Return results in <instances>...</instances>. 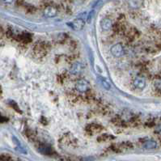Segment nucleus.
I'll list each match as a JSON object with an SVG mask.
<instances>
[{
  "label": "nucleus",
  "instance_id": "7",
  "mask_svg": "<svg viewBox=\"0 0 161 161\" xmlns=\"http://www.w3.org/2000/svg\"><path fill=\"white\" fill-rule=\"evenodd\" d=\"M75 87L79 93H87V91L89 89V84L86 80L82 79L77 82Z\"/></svg>",
  "mask_w": 161,
  "mask_h": 161
},
{
  "label": "nucleus",
  "instance_id": "21",
  "mask_svg": "<svg viewBox=\"0 0 161 161\" xmlns=\"http://www.w3.org/2000/svg\"><path fill=\"white\" fill-rule=\"evenodd\" d=\"M93 15H94V11H91V12H90V14H89V16H88V17H87V22H88V23H89V22L91 21V19L93 18Z\"/></svg>",
  "mask_w": 161,
  "mask_h": 161
},
{
  "label": "nucleus",
  "instance_id": "6",
  "mask_svg": "<svg viewBox=\"0 0 161 161\" xmlns=\"http://www.w3.org/2000/svg\"><path fill=\"white\" fill-rule=\"evenodd\" d=\"M125 34H126V37L127 41H135L137 37H138V36H139V32H138L135 28L131 27V28H129V29H127V30L126 31V32H125Z\"/></svg>",
  "mask_w": 161,
  "mask_h": 161
},
{
  "label": "nucleus",
  "instance_id": "3",
  "mask_svg": "<svg viewBox=\"0 0 161 161\" xmlns=\"http://www.w3.org/2000/svg\"><path fill=\"white\" fill-rule=\"evenodd\" d=\"M113 30L116 34H125L127 30L126 24V19L123 16H121L117 20V21L113 25Z\"/></svg>",
  "mask_w": 161,
  "mask_h": 161
},
{
  "label": "nucleus",
  "instance_id": "14",
  "mask_svg": "<svg viewBox=\"0 0 161 161\" xmlns=\"http://www.w3.org/2000/svg\"><path fill=\"white\" fill-rule=\"evenodd\" d=\"M83 65L80 62H74L72 65L71 68V73L74 74H77L80 73L83 71Z\"/></svg>",
  "mask_w": 161,
  "mask_h": 161
},
{
  "label": "nucleus",
  "instance_id": "10",
  "mask_svg": "<svg viewBox=\"0 0 161 161\" xmlns=\"http://www.w3.org/2000/svg\"><path fill=\"white\" fill-rule=\"evenodd\" d=\"M57 13H58V10L53 6H48L44 10V14L47 17H53L57 15Z\"/></svg>",
  "mask_w": 161,
  "mask_h": 161
},
{
  "label": "nucleus",
  "instance_id": "9",
  "mask_svg": "<svg viewBox=\"0 0 161 161\" xmlns=\"http://www.w3.org/2000/svg\"><path fill=\"white\" fill-rule=\"evenodd\" d=\"M111 53L115 57H121L124 53V47L122 44H117L112 47Z\"/></svg>",
  "mask_w": 161,
  "mask_h": 161
},
{
  "label": "nucleus",
  "instance_id": "24",
  "mask_svg": "<svg viewBox=\"0 0 161 161\" xmlns=\"http://www.w3.org/2000/svg\"><path fill=\"white\" fill-rule=\"evenodd\" d=\"M159 84H160V86H161V78H160V79H159Z\"/></svg>",
  "mask_w": 161,
  "mask_h": 161
},
{
  "label": "nucleus",
  "instance_id": "4",
  "mask_svg": "<svg viewBox=\"0 0 161 161\" xmlns=\"http://www.w3.org/2000/svg\"><path fill=\"white\" fill-rule=\"evenodd\" d=\"M37 150L39 152H41L43 155H45V156H53L56 155V152L53 148L45 143H39L37 145Z\"/></svg>",
  "mask_w": 161,
  "mask_h": 161
},
{
  "label": "nucleus",
  "instance_id": "11",
  "mask_svg": "<svg viewBox=\"0 0 161 161\" xmlns=\"http://www.w3.org/2000/svg\"><path fill=\"white\" fill-rule=\"evenodd\" d=\"M84 21L82 19H76L72 23H71L70 25L74 30H81L84 26Z\"/></svg>",
  "mask_w": 161,
  "mask_h": 161
},
{
  "label": "nucleus",
  "instance_id": "2",
  "mask_svg": "<svg viewBox=\"0 0 161 161\" xmlns=\"http://www.w3.org/2000/svg\"><path fill=\"white\" fill-rule=\"evenodd\" d=\"M134 148V144L131 142L126 141L120 143H114L108 148V150L114 152V153H121L122 151L131 150Z\"/></svg>",
  "mask_w": 161,
  "mask_h": 161
},
{
  "label": "nucleus",
  "instance_id": "8",
  "mask_svg": "<svg viewBox=\"0 0 161 161\" xmlns=\"http://www.w3.org/2000/svg\"><path fill=\"white\" fill-rule=\"evenodd\" d=\"M32 35L29 33V32H20L19 34L18 37L16 41H20V42L24 43V44H27V43H29L32 41Z\"/></svg>",
  "mask_w": 161,
  "mask_h": 161
},
{
  "label": "nucleus",
  "instance_id": "12",
  "mask_svg": "<svg viewBox=\"0 0 161 161\" xmlns=\"http://www.w3.org/2000/svg\"><path fill=\"white\" fill-rule=\"evenodd\" d=\"M133 84H134V86H135L136 88L143 89L146 86V81L143 77H136V78L134 79Z\"/></svg>",
  "mask_w": 161,
  "mask_h": 161
},
{
  "label": "nucleus",
  "instance_id": "16",
  "mask_svg": "<svg viewBox=\"0 0 161 161\" xmlns=\"http://www.w3.org/2000/svg\"><path fill=\"white\" fill-rule=\"evenodd\" d=\"M128 3L130 8L137 9L143 5V0H128Z\"/></svg>",
  "mask_w": 161,
  "mask_h": 161
},
{
  "label": "nucleus",
  "instance_id": "22",
  "mask_svg": "<svg viewBox=\"0 0 161 161\" xmlns=\"http://www.w3.org/2000/svg\"><path fill=\"white\" fill-rule=\"evenodd\" d=\"M6 121H7V118H6V117H4L1 116V115H0V123L6 122Z\"/></svg>",
  "mask_w": 161,
  "mask_h": 161
},
{
  "label": "nucleus",
  "instance_id": "13",
  "mask_svg": "<svg viewBox=\"0 0 161 161\" xmlns=\"http://www.w3.org/2000/svg\"><path fill=\"white\" fill-rule=\"evenodd\" d=\"M100 27L102 28L103 30H109V29L113 28V24H112V21L108 18L103 19L101 21H100Z\"/></svg>",
  "mask_w": 161,
  "mask_h": 161
},
{
  "label": "nucleus",
  "instance_id": "1",
  "mask_svg": "<svg viewBox=\"0 0 161 161\" xmlns=\"http://www.w3.org/2000/svg\"><path fill=\"white\" fill-rule=\"evenodd\" d=\"M49 49H50V45L48 43L45 42V41H39L33 46L32 53L36 58L41 59L46 56Z\"/></svg>",
  "mask_w": 161,
  "mask_h": 161
},
{
  "label": "nucleus",
  "instance_id": "25",
  "mask_svg": "<svg viewBox=\"0 0 161 161\" xmlns=\"http://www.w3.org/2000/svg\"><path fill=\"white\" fill-rule=\"evenodd\" d=\"M2 92H3V91H2V88H1V87H0V96H1V94H2Z\"/></svg>",
  "mask_w": 161,
  "mask_h": 161
},
{
  "label": "nucleus",
  "instance_id": "19",
  "mask_svg": "<svg viewBox=\"0 0 161 161\" xmlns=\"http://www.w3.org/2000/svg\"><path fill=\"white\" fill-rule=\"evenodd\" d=\"M4 43H5V41H4V38H3V32H1V30H0V46L4 45Z\"/></svg>",
  "mask_w": 161,
  "mask_h": 161
},
{
  "label": "nucleus",
  "instance_id": "26",
  "mask_svg": "<svg viewBox=\"0 0 161 161\" xmlns=\"http://www.w3.org/2000/svg\"><path fill=\"white\" fill-rule=\"evenodd\" d=\"M159 35H160V37H161V31H160V32H159Z\"/></svg>",
  "mask_w": 161,
  "mask_h": 161
},
{
  "label": "nucleus",
  "instance_id": "5",
  "mask_svg": "<svg viewBox=\"0 0 161 161\" xmlns=\"http://www.w3.org/2000/svg\"><path fill=\"white\" fill-rule=\"evenodd\" d=\"M104 129V127L101 125L96 124V123H92L88 124L85 128V130L88 135H94L99 134Z\"/></svg>",
  "mask_w": 161,
  "mask_h": 161
},
{
  "label": "nucleus",
  "instance_id": "23",
  "mask_svg": "<svg viewBox=\"0 0 161 161\" xmlns=\"http://www.w3.org/2000/svg\"><path fill=\"white\" fill-rule=\"evenodd\" d=\"M3 2H5V3H11L12 0H3Z\"/></svg>",
  "mask_w": 161,
  "mask_h": 161
},
{
  "label": "nucleus",
  "instance_id": "18",
  "mask_svg": "<svg viewBox=\"0 0 161 161\" xmlns=\"http://www.w3.org/2000/svg\"><path fill=\"white\" fill-rule=\"evenodd\" d=\"M0 161H12V158L8 155H0Z\"/></svg>",
  "mask_w": 161,
  "mask_h": 161
},
{
  "label": "nucleus",
  "instance_id": "17",
  "mask_svg": "<svg viewBox=\"0 0 161 161\" xmlns=\"http://www.w3.org/2000/svg\"><path fill=\"white\" fill-rule=\"evenodd\" d=\"M143 147L146 149H155L157 147V143L153 140H146L143 143Z\"/></svg>",
  "mask_w": 161,
  "mask_h": 161
},
{
  "label": "nucleus",
  "instance_id": "15",
  "mask_svg": "<svg viewBox=\"0 0 161 161\" xmlns=\"http://www.w3.org/2000/svg\"><path fill=\"white\" fill-rule=\"evenodd\" d=\"M113 139H114V137L113 135H108V134H103L98 137L97 141L100 143H105V142H109Z\"/></svg>",
  "mask_w": 161,
  "mask_h": 161
},
{
  "label": "nucleus",
  "instance_id": "20",
  "mask_svg": "<svg viewBox=\"0 0 161 161\" xmlns=\"http://www.w3.org/2000/svg\"><path fill=\"white\" fill-rule=\"evenodd\" d=\"M101 83H102V84H103V86L105 87V88H107V89H109V88H110V87H109V84H108V83L106 82L105 79H101Z\"/></svg>",
  "mask_w": 161,
  "mask_h": 161
}]
</instances>
